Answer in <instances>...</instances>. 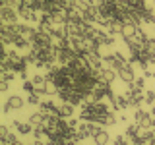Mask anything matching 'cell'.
Masks as SVG:
<instances>
[{
  "label": "cell",
  "mask_w": 155,
  "mask_h": 145,
  "mask_svg": "<svg viewBox=\"0 0 155 145\" xmlns=\"http://www.w3.org/2000/svg\"><path fill=\"white\" fill-rule=\"evenodd\" d=\"M18 10H14L12 6H2L0 10V18H2V25H16L18 23Z\"/></svg>",
  "instance_id": "obj_3"
},
{
  "label": "cell",
  "mask_w": 155,
  "mask_h": 145,
  "mask_svg": "<svg viewBox=\"0 0 155 145\" xmlns=\"http://www.w3.org/2000/svg\"><path fill=\"white\" fill-rule=\"evenodd\" d=\"M149 112H151V114L155 116V105H151V110H149Z\"/></svg>",
  "instance_id": "obj_19"
},
{
  "label": "cell",
  "mask_w": 155,
  "mask_h": 145,
  "mask_svg": "<svg viewBox=\"0 0 155 145\" xmlns=\"http://www.w3.org/2000/svg\"><path fill=\"white\" fill-rule=\"evenodd\" d=\"M14 130H16L19 135H29V134H33V126L21 122V120H16V122H14Z\"/></svg>",
  "instance_id": "obj_8"
},
{
  "label": "cell",
  "mask_w": 155,
  "mask_h": 145,
  "mask_svg": "<svg viewBox=\"0 0 155 145\" xmlns=\"http://www.w3.org/2000/svg\"><path fill=\"white\" fill-rule=\"evenodd\" d=\"M116 120H118V118L114 116V112H113V110H109V112H107V116H105V120H103V124H105V126H114Z\"/></svg>",
  "instance_id": "obj_14"
},
{
  "label": "cell",
  "mask_w": 155,
  "mask_h": 145,
  "mask_svg": "<svg viewBox=\"0 0 155 145\" xmlns=\"http://www.w3.org/2000/svg\"><path fill=\"white\" fill-rule=\"evenodd\" d=\"M23 106H25V101H23L21 97H18V95H12L6 103H4V114L12 112V110H21Z\"/></svg>",
  "instance_id": "obj_4"
},
{
  "label": "cell",
  "mask_w": 155,
  "mask_h": 145,
  "mask_svg": "<svg viewBox=\"0 0 155 145\" xmlns=\"http://www.w3.org/2000/svg\"><path fill=\"white\" fill-rule=\"evenodd\" d=\"M143 103L145 105H149V106H151V105H155V91H145V93H143Z\"/></svg>",
  "instance_id": "obj_15"
},
{
  "label": "cell",
  "mask_w": 155,
  "mask_h": 145,
  "mask_svg": "<svg viewBox=\"0 0 155 145\" xmlns=\"http://www.w3.org/2000/svg\"><path fill=\"white\" fill-rule=\"evenodd\" d=\"M134 122L140 124V126H143V128H153V126H155L153 114L147 112V110H143V108H136V112H134Z\"/></svg>",
  "instance_id": "obj_2"
},
{
  "label": "cell",
  "mask_w": 155,
  "mask_h": 145,
  "mask_svg": "<svg viewBox=\"0 0 155 145\" xmlns=\"http://www.w3.org/2000/svg\"><path fill=\"white\" fill-rule=\"evenodd\" d=\"M8 87H10V81H2V83H0V91H2V93H6Z\"/></svg>",
  "instance_id": "obj_17"
},
{
  "label": "cell",
  "mask_w": 155,
  "mask_h": 145,
  "mask_svg": "<svg viewBox=\"0 0 155 145\" xmlns=\"http://www.w3.org/2000/svg\"><path fill=\"white\" fill-rule=\"evenodd\" d=\"M58 114H60V118H72L74 116V105L60 103L58 105Z\"/></svg>",
  "instance_id": "obj_10"
},
{
  "label": "cell",
  "mask_w": 155,
  "mask_h": 145,
  "mask_svg": "<svg viewBox=\"0 0 155 145\" xmlns=\"http://www.w3.org/2000/svg\"><path fill=\"white\" fill-rule=\"evenodd\" d=\"M93 141H95L97 145H109V143H110V137H109V134H107L105 130H101V132L93 137Z\"/></svg>",
  "instance_id": "obj_11"
},
{
  "label": "cell",
  "mask_w": 155,
  "mask_h": 145,
  "mask_svg": "<svg viewBox=\"0 0 155 145\" xmlns=\"http://www.w3.org/2000/svg\"><path fill=\"white\" fill-rule=\"evenodd\" d=\"M116 76H118V72L113 70V68H103V70H99L95 74L97 81H103V83H109V85L116 79Z\"/></svg>",
  "instance_id": "obj_5"
},
{
  "label": "cell",
  "mask_w": 155,
  "mask_h": 145,
  "mask_svg": "<svg viewBox=\"0 0 155 145\" xmlns=\"http://www.w3.org/2000/svg\"><path fill=\"white\" fill-rule=\"evenodd\" d=\"M136 31H138V25H134V23H122V31H120V35H122L124 41H128V39H132L136 35Z\"/></svg>",
  "instance_id": "obj_9"
},
{
  "label": "cell",
  "mask_w": 155,
  "mask_h": 145,
  "mask_svg": "<svg viewBox=\"0 0 155 145\" xmlns=\"http://www.w3.org/2000/svg\"><path fill=\"white\" fill-rule=\"evenodd\" d=\"M33 145H47V143L41 141V139H35V141H33Z\"/></svg>",
  "instance_id": "obj_18"
},
{
  "label": "cell",
  "mask_w": 155,
  "mask_h": 145,
  "mask_svg": "<svg viewBox=\"0 0 155 145\" xmlns=\"http://www.w3.org/2000/svg\"><path fill=\"white\" fill-rule=\"evenodd\" d=\"M118 77H120V79L124 81L126 85H130V83H132V81L136 79V72H134V66H132V64L128 62V64H126V66L122 68V70H118Z\"/></svg>",
  "instance_id": "obj_6"
},
{
  "label": "cell",
  "mask_w": 155,
  "mask_h": 145,
  "mask_svg": "<svg viewBox=\"0 0 155 145\" xmlns=\"http://www.w3.org/2000/svg\"><path fill=\"white\" fill-rule=\"evenodd\" d=\"M103 62H107V64H109V68H113V70L118 72V70H122V68L128 64L130 60H126L122 52H110V54H107V56L103 58Z\"/></svg>",
  "instance_id": "obj_1"
},
{
  "label": "cell",
  "mask_w": 155,
  "mask_h": 145,
  "mask_svg": "<svg viewBox=\"0 0 155 145\" xmlns=\"http://www.w3.org/2000/svg\"><path fill=\"white\" fill-rule=\"evenodd\" d=\"M126 97H128V103L130 106H140L143 103V91H134V89H128V93H126Z\"/></svg>",
  "instance_id": "obj_7"
},
{
  "label": "cell",
  "mask_w": 155,
  "mask_h": 145,
  "mask_svg": "<svg viewBox=\"0 0 155 145\" xmlns=\"http://www.w3.org/2000/svg\"><path fill=\"white\" fill-rule=\"evenodd\" d=\"M130 143V139H128V135H118V137H114V141H113V145H128Z\"/></svg>",
  "instance_id": "obj_16"
},
{
  "label": "cell",
  "mask_w": 155,
  "mask_h": 145,
  "mask_svg": "<svg viewBox=\"0 0 155 145\" xmlns=\"http://www.w3.org/2000/svg\"><path fill=\"white\" fill-rule=\"evenodd\" d=\"M41 97L43 95H39L37 93V91H35V93H27V105H41Z\"/></svg>",
  "instance_id": "obj_13"
},
{
  "label": "cell",
  "mask_w": 155,
  "mask_h": 145,
  "mask_svg": "<svg viewBox=\"0 0 155 145\" xmlns=\"http://www.w3.org/2000/svg\"><path fill=\"white\" fill-rule=\"evenodd\" d=\"M145 85V77H136V79L132 81V83L128 85V89H134V91H142Z\"/></svg>",
  "instance_id": "obj_12"
}]
</instances>
